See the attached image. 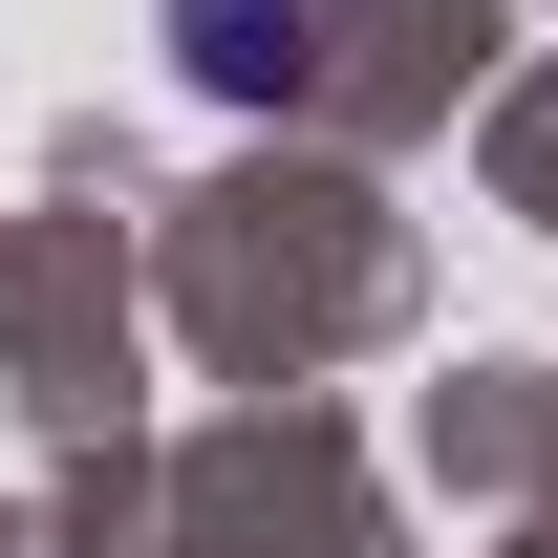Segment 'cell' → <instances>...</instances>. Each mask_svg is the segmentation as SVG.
Here are the masks:
<instances>
[{
    "mask_svg": "<svg viewBox=\"0 0 558 558\" xmlns=\"http://www.w3.org/2000/svg\"><path fill=\"white\" fill-rule=\"evenodd\" d=\"M172 22H194V86H236V108L301 86V0H172Z\"/></svg>",
    "mask_w": 558,
    "mask_h": 558,
    "instance_id": "6da1fadb",
    "label": "cell"
}]
</instances>
